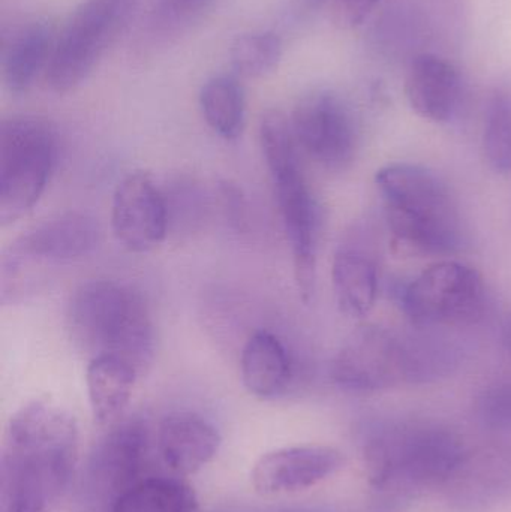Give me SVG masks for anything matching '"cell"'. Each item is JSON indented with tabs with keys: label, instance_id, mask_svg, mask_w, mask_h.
<instances>
[{
	"label": "cell",
	"instance_id": "obj_16",
	"mask_svg": "<svg viewBox=\"0 0 511 512\" xmlns=\"http://www.w3.org/2000/svg\"><path fill=\"white\" fill-rule=\"evenodd\" d=\"M56 32L45 20H30L3 35L2 80L12 95H24L47 71L56 44Z\"/></svg>",
	"mask_w": 511,
	"mask_h": 512
},
{
	"label": "cell",
	"instance_id": "obj_15",
	"mask_svg": "<svg viewBox=\"0 0 511 512\" xmlns=\"http://www.w3.org/2000/svg\"><path fill=\"white\" fill-rule=\"evenodd\" d=\"M395 472L413 481H437L452 474L464 457L461 441L449 430L422 427L399 433L392 441Z\"/></svg>",
	"mask_w": 511,
	"mask_h": 512
},
{
	"label": "cell",
	"instance_id": "obj_28",
	"mask_svg": "<svg viewBox=\"0 0 511 512\" xmlns=\"http://www.w3.org/2000/svg\"><path fill=\"white\" fill-rule=\"evenodd\" d=\"M483 417L498 426H511V384L492 388L480 403Z\"/></svg>",
	"mask_w": 511,
	"mask_h": 512
},
{
	"label": "cell",
	"instance_id": "obj_26",
	"mask_svg": "<svg viewBox=\"0 0 511 512\" xmlns=\"http://www.w3.org/2000/svg\"><path fill=\"white\" fill-rule=\"evenodd\" d=\"M366 478L375 489L387 486L395 472L392 450L384 438L371 439L363 450Z\"/></svg>",
	"mask_w": 511,
	"mask_h": 512
},
{
	"label": "cell",
	"instance_id": "obj_19",
	"mask_svg": "<svg viewBox=\"0 0 511 512\" xmlns=\"http://www.w3.org/2000/svg\"><path fill=\"white\" fill-rule=\"evenodd\" d=\"M138 376L137 370L120 358L111 355L90 358L86 370L87 396L96 423L105 426L123 414Z\"/></svg>",
	"mask_w": 511,
	"mask_h": 512
},
{
	"label": "cell",
	"instance_id": "obj_14",
	"mask_svg": "<svg viewBox=\"0 0 511 512\" xmlns=\"http://www.w3.org/2000/svg\"><path fill=\"white\" fill-rule=\"evenodd\" d=\"M149 451L150 432L146 421L132 418L117 423L96 447L92 459L93 475L117 496L143 480Z\"/></svg>",
	"mask_w": 511,
	"mask_h": 512
},
{
	"label": "cell",
	"instance_id": "obj_23",
	"mask_svg": "<svg viewBox=\"0 0 511 512\" xmlns=\"http://www.w3.org/2000/svg\"><path fill=\"white\" fill-rule=\"evenodd\" d=\"M236 75L261 78L272 74L282 59V41L272 32H255L239 36L230 51Z\"/></svg>",
	"mask_w": 511,
	"mask_h": 512
},
{
	"label": "cell",
	"instance_id": "obj_17",
	"mask_svg": "<svg viewBox=\"0 0 511 512\" xmlns=\"http://www.w3.org/2000/svg\"><path fill=\"white\" fill-rule=\"evenodd\" d=\"M405 95L410 107L423 119L450 122L461 98L458 69L443 57L420 54L408 68Z\"/></svg>",
	"mask_w": 511,
	"mask_h": 512
},
{
	"label": "cell",
	"instance_id": "obj_18",
	"mask_svg": "<svg viewBox=\"0 0 511 512\" xmlns=\"http://www.w3.org/2000/svg\"><path fill=\"white\" fill-rule=\"evenodd\" d=\"M240 373L252 396L261 400L281 399L293 385V360L276 334L255 331L243 346Z\"/></svg>",
	"mask_w": 511,
	"mask_h": 512
},
{
	"label": "cell",
	"instance_id": "obj_13",
	"mask_svg": "<svg viewBox=\"0 0 511 512\" xmlns=\"http://www.w3.org/2000/svg\"><path fill=\"white\" fill-rule=\"evenodd\" d=\"M222 438L215 424L195 412H173L162 418L156 435L159 456L176 475L195 474L209 465Z\"/></svg>",
	"mask_w": 511,
	"mask_h": 512
},
{
	"label": "cell",
	"instance_id": "obj_8",
	"mask_svg": "<svg viewBox=\"0 0 511 512\" xmlns=\"http://www.w3.org/2000/svg\"><path fill=\"white\" fill-rule=\"evenodd\" d=\"M402 307L416 325L468 324L482 315L485 285L468 265L435 262L405 288Z\"/></svg>",
	"mask_w": 511,
	"mask_h": 512
},
{
	"label": "cell",
	"instance_id": "obj_30",
	"mask_svg": "<svg viewBox=\"0 0 511 512\" xmlns=\"http://www.w3.org/2000/svg\"><path fill=\"white\" fill-rule=\"evenodd\" d=\"M2 512H44L47 504L27 496L2 495Z\"/></svg>",
	"mask_w": 511,
	"mask_h": 512
},
{
	"label": "cell",
	"instance_id": "obj_22",
	"mask_svg": "<svg viewBox=\"0 0 511 512\" xmlns=\"http://www.w3.org/2000/svg\"><path fill=\"white\" fill-rule=\"evenodd\" d=\"M194 490L179 478L144 477L114 498L111 512H195Z\"/></svg>",
	"mask_w": 511,
	"mask_h": 512
},
{
	"label": "cell",
	"instance_id": "obj_20",
	"mask_svg": "<svg viewBox=\"0 0 511 512\" xmlns=\"http://www.w3.org/2000/svg\"><path fill=\"white\" fill-rule=\"evenodd\" d=\"M332 282L342 312L365 316L377 301L378 271L375 262L356 249H341L332 265Z\"/></svg>",
	"mask_w": 511,
	"mask_h": 512
},
{
	"label": "cell",
	"instance_id": "obj_4",
	"mask_svg": "<svg viewBox=\"0 0 511 512\" xmlns=\"http://www.w3.org/2000/svg\"><path fill=\"white\" fill-rule=\"evenodd\" d=\"M260 146L290 242L297 289L302 300L309 303L314 297L317 277L320 207L303 176L300 146L290 117L279 110L264 113L260 122Z\"/></svg>",
	"mask_w": 511,
	"mask_h": 512
},
{
	"label": "cell",
	"instance_id": "obj_9",
	"mask_svg": "<svg viewBox=\"0 0 511 512\" xmlns=\"http://www.w3.org/2000/svg\"><path fill=\"white\" fill-rule=\"evenodd\" d=\"M300 149L327 170L339 171L353 162L357 129L353 113L341 96L315 90L303 96L290 116Z\"/></svg>",
	"mask_w": 511,
	"mask_h": 512
},
{
	"label": "cell",
	"instance_id": "obj_11",
	"mask_svg": "<svg viewBox=\"0 0 511 512\" xmlns=\"http://www.w3.org/2000/svg\"><path fill=\"white\" fill-rule=\"evenodd\" d=\"M111 227L117 242L134 254H146L164 242L170 209L164 192L149 173L135 171L117 183Z\"/></svg>",
	"mask_w": 511,
	"mask_h": 512
},
{
	"label": "cell",
	"instance_id": "obj_3",
	"mask_svg": "<svg viewBox=\"0 0 511 512\" xmlns=\"http://www.w3.org/2000/svg\"><path fill=\"white\" fill-rule=\"evenodd\" d=\"M393 245L402 254L441 255L462 245L461 219L444 183L420 165L377 171Z\"/></svg>",
	"mask_w": 511,
	"mask_h": 512
},
{
	"label": "cell",
	"instance_id": "obj_27",
	"mask_svg": "<svg viewBox=\"0 0 511 512\" xmlns=\"http://www.w3.org/2000/svg\"><path fill=\"white\" fill-rule=\"evenodd\" d=\"M380 0H329L332 20L341 29L360 26Z\"/></svg>",
	"mask_w": 511,
	"mask_h": 512
},
{
	"label": "cell",
	"instance_id": "obj_6",
	"mask_svg": "<svg viewBox=\"0 0 511 512\" xmlns=\"http://www.w3.org/2000/svg\"><path fill=\"white\" fill-rule=\"evenodd\" d=\"M57 155V134L48 120L11 116L0 125V225L33 209L44 194Z\"/></svg>",
	"mask_w": 511,
	"mask_h": 512
},
{
	"label": "cell",
	"instance_id": "obj_7",
	"mask_svg": "<svg viewBox=\"0 0 511 512\" xmlns=\"http://www.w3.org/2000/svg\"><path fill=\"white\" fill-rule=\"evenodd\" d=\"M140 0H81L60 33L45 71L56 93L77 89L128 29Z\"/></svg>",
	"mask_w": 511,
	"mask_h": 512
},
{
	"label": "cell",
	"instance_id": "obj_5",
	"mask_svg": "<svg viewBox=\"0 0 511 512\" xmlns=\"http://www.w3.org/2000/svg\"><path fill=\"white\" fill-rule=\"evenodd\" d=\"M101 242L98 219L83 212L51 216L21 234L0 259V300L15 304L36 294L60 265L80 261Z\"/></svg>",
	"mask_w": 511,
	"mask_h": 512
},
{
	"label": "cell",
	"instance_id": "obj_2",
	"mask_svg": "<svg viewBox=\"0 0 511 512\" xmlns=\"http://www.w3.org/2000/svg\"><path fill=\"white\" fill-rule=\"evenodd\" d=\"M72 339L92 357L111 355L147 372L156 352V333L146 300L116 280H89L68 303Z\"/></svg>",
	"mask_w": 511,
	"mask_h": 512
},
{
	"label": "cell",
	"instance_id": "obj_31",
	"mask_svg": "<svg viewBox=\"0 0 511 512\" xmlns=\"http://www.w3.org/2000/svg\"><path fill=\"white\" fill-rule=\"evenodd\" d=\"M309 6H321L329 3V0H306Z\"/></svg>",
	"mask_w": 511,
	"mask_h": 512
},
{
	"label": "cell",
	"instance_id": "obj_10",
	"mask_svg": "<svg viewBox=\"0 0 511 512\" xmlns=\"http://www.w3.org/2000/svg\"><path fill=\"white\" fill-rule=\"evenodd\" d=\"M410 360L398 340L377 327H362L344 343L330 376L339 388L351 393L383 390L404 379Z\"/></svg>",
	"mask_w": 511,
	"mask_h": 512
},
{
	"label": "cell",
	"instance_id": "obj_12",
	"mask_svg": "<svg viewBox=\"0 0 511 512\" xmlns=\"http://www.w3.org/2000/svg\"><path fill=\"white\" fill-rule=\"evenodd\" d=\"M344 465L341 451L327 445H296L261 456L251 472V483L260 495L278 496L317 486Z\"/></svg>",
	"mask_w": 511,
	"mask_h": 512
},
{
	"label": "cell",
	"instance_id": "obj_1",
	"mask_svg": "<svg viewBox=\"0 0 511 512\" xmlns=\"http://www.w3.org/2000/svg\"><path fill=\"white\" fill-rule=\"evenodd\" d=\"M78 441L77 420L68 409L48 400L21 406L6 427L0 489L53 501L71 483Z\"/></svg>",
	"mask_w": 511,
	"mask_h": 512
},
{
	"label": "cell",
	"instance_id": "obj_21",
	"mask_svg": "<svg viewBox=\"0 0 511 512\" xmlns=\"http://www.w3.org/2000/svg\"><path fill=\"white\" fill-rule=\"evenodd\" d=\"M200 108L209 128L219 137L234 141L246 122L245 89L234 75L210 78L200 92Z\"/></svg>",
	"mask_w": 511,
	"mask_h": 512
},
{
	"label": "cell",
	"instance_id": "obj_29",
	"mask_svg": "<svg viewBox=\"0 0 511 512\" xmlns=\"http://www.w3.org/2000/svg\"><path fill=\"white\" fill-rule=\"evenodd\" d=\"M221 194L231 222L237 228H242V224L245 222V201H243L239 188L231 185V183H224L221 186Z\"/></svg>",
	"mask_w": 511,
	"mask_h": 512
},
{
	"label": "cell",
	"instance_id": "obj_24",
	"mask_svg": "<svg viewBox=\"0 0 511 512\" xmlns=\"http://www.w3.org/2000/svg\"><path fill=\"white\" fill-rule=\"evenodd\" d=\"M216 0H153L147 30L159 42L173 41L197 24Z\"/></svg>",
	"mask_w": 511,
	"mask_h": 512
},
{
	"label": "cell",
	"instance_id": "obj_25",
	"mask_svg": "<svg viewBox=\"0 0 511 512\" xmlns=\"http://www.w3.org/2000/svg\"><path fill=\"white\" fill-rule=\"evenodd\" d=\"M483 149L492 168L511 173V98L504 93H497L489 102Z\"/></svg>",
	"mask_w": 511,
	"mask_h": 512
}]
</instances>
